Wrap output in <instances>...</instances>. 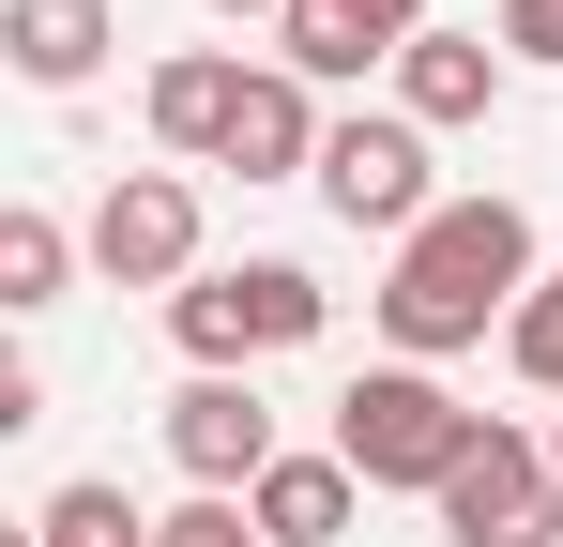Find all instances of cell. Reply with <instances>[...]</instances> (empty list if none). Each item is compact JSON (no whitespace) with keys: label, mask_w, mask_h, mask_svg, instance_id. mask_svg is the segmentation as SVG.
Wrapping results in <instances>:
<instances>
[{"label":"cell","mask_w":563,"mask_h":547,"mask_svg":"<svg viewBox=\"0 0 563 547\" xmlns=\"http://www.w3.org/2000/svg\"><path fill=\"white\" fill-rule=\"evenodd\" d=\"M275 62H289L305 91H351V77L380 62V46L351 31V15H320V0H289V15H275ZM380 77H396V62H380Z\"/></svg>","instance_id":"cell-14"},{"label":"cell","mask_w":563,"mask_h":547,"mask_svg":"<svg viewBox=\"0 0 563 547\" xmlns=\"http://www.w3.org/2000/svg\"><path fill=\"white\" fill-rule=\"evenodd\" d=\"M320 15H351V31H366L380 62H396V46H411V31H427V0H320Z\"/></svg>","instance_id":"cell-19"},{"label":"cell","mask_w":563,"mask_h":547,"mask_svg":"<svg viewBox=\"0 0 563 547\" xmlns=\"http://www.w3.org/2000/svg\"><path fill=\"white\" fill-rule=\"evenodd\" d=\"M168 456H184V487L244 502V487L289 456L275 442V395H260V380H184V395H168Z\"/></svg>","instance_id":"cell-7"},{"label":"cell","mask_w":563,"mask_h":547,"mask_svg":"<svg viewBox=\"0 0 563 547\" xmlns=\"http://www.w3.org/2000/svg\"><path fill=\"white\" fill-rule=\"evenodd\" d=\"M213 15H289V0H213Z\"/></svg>","instance_id":"cell-20"},{"label":"cell","mask_w":563,"mask_h":547,"mask_svg":"<svg viewBox=\"0 0 563 547\" xmlns=\"http://www.w3.org/2000/svg\"><path fill=\"white\" fill-rule=\"evenodd\" d=\"M153 547H275V533H260V502H213V487H198V502L153 517Z\"/></svg>","instance_id":"cell-17"},{"label":"cell","mask_w":563,"mask_h":547,"mask_svg":"<svg viewBox=\"0 0 563 547\" xmlns=\"http://www.w3.org/2000/svg\"><path fill=\"white\" fill-rule=\"evenodd\" d=\"M92 274L184 304L198 274H213V259H198V182H184V168H122V182L92 198Z\"/></svg>","instance_id":"cell-5"},{"label":"cell","mask_w":563,"mask_h":547,"mask_svg":"<svg viewBox=\"0 0 563 547\" xmlns=\"http://www.w3.org/2000/svg\"><path fill=\"white\" fill-rule=\"evenodd\" d=\"M107 46H122V15H107V0H0V62H15L31 91H92Z\"/></svg>","instance_id":"cell-10"},{"label":"cell","mask_w":563,"mask_h":547,"mask_svg":"<svg viewBox=\"0 0 563 547\" xmlns=\"http://www.w3.org/2000/svg\"><path fill=\"white\" fill-rule=\"evenodd\" d=\"M244 502H260V533H275V547H335V533H351V502H366V471L320 442V456H275Z\"/></svg>","instance_id":"cell-12"},{"label":"cell","mask_w":563,"mask_h":547,"mask_svg":"<svg viewBox=\"0 0 563 547\" xmlns=\"http://www.w3.org/2000/svg\"><path fill=\"white\" fill-rule=\"evenodd\" d=\"M320 137H335L320 91L289 77V62H260V77H244V122H229V168L244 182H320Z\"/></svg>","instance_id":"cell-11"},{"label":"cell","mask_w":563,"mask_h":547,"mask_svg":"<svg viewBox=\"0 0 563 547\" xmlns=\"http://www.w3.org/2000/svg\"><path fill=\"white\" fill-rule=\"evenodd\" d=\"M472 442H487V411H457V395H442V365H366V380L335 395V456L366 471V502H380V487L442 502Z\"/></svg>","instance_id":"cell-2"},{"label":"cell","mask_w":563,"mask_h":547,"mask_svg":"<svg viewBox=\"0 0 563 547\" xmlns=\"http://www.w3.org/2000/svg\"><path fill=\"white\" fill-rule=\"evenodd\" d=\"M320 198H335V228H380V244H411V228L442 213V182H427V122H396V107H351V122L320 137Z\"/></svg>","instance_id":"cell-4"},{"label":"cell","mask_w":563,"mask_h":547,"mask_svg":"<svg viewBox=\"0 0 563 547\" xmlns=\"http://www.w3.org/2000/svg\"><path fill=\"white\" fill-rule=\"evenodd\" d=\"M62 274H77V228L15 198V213H0V304H15V320H46V304H62Z\"/></svg>","instance_id":"cell-13"},{"label":"cell","mask_w":563,"mask_h":547,"mask_svg":"<svg viewBox=\"0 0 563 547\" xmlns=\"http://www.w3.org/2000/svg\"><path fill=\"white\" fill-rule=\"evenodd\" d=\"M442 547H563V471H549V442H518V426L487 411V442H472L457 487H442Z\"/></svg>","instance_id":"cell-6"},{"label":"cell","mask_w":563,"mask_h":547,"mask_svg":"<svg viewBox=\"0 0 563 547\" xmlns=\"http://www.w3.org/2000/svg\"><path fill=\"white\" fill-rule=\"evenodd\" d=\"M320 320H335V289H320L305 259H229V274H198L184 304H168V335H184L198 380H260V365L305 350Z\"/></svg>","instance_id":"cell-3"},{"label":"cell","mask_w":563,"mask_h":547,"mask_svg":"<svg viewBox=\"0 0 563 547\" xmlns=\"http://www.w3.org/2000/svg\"><path fill=\"white\" fill-rule=\"evenodd\" d=\"M503 350H518V380H533V395H563V274H533V304L503 320Z\"/></svg>","instance_id":"cell-16"},{"label":"cell","mask_w":563,"mask_h":547,"mask_svg":"<svg viewBox=\"0 0 563 547\" xmlns=\"http://www.w3.org/2000/svg\"><path fill=\"white\" fill-rule=\"evenodd\" d=\"M487 107H503V46H487V31H411V46H396V122L457 137Z\"/></svg>","instance_id":"cell-8"},{"label":"cell","mask_w":563,"mask_h":547,"mask_svg":"<svg viewBox=\"0 0 563 547\" xmlns=\"http://www.w3.org/2000/svg\"><path fill=\"white\" fill-rule=\"evenodd\" d=\"M503 62H533V77H563V0H503Z\"/></svg>","instance_id":"cell-18"},{"label":"cell","mask_w":563,"mask_h":547,"mask_svg":"<svg viewBox=\"0 0 563 547\" xmlns=\"http://www.w3.org/2000/svg\"><path fill=\"white\" fill-rule=\"evenodd\" d=\"M244 46H184V62H153V137L184 153V168H229V122H244Z\"/></svg>","instance_id":"cell-9"},{"label":"cell","mask_w":563,"mask_h":547,"mask_svg":"<svg viewBox=\"0 0 563 547\" xmlns=\"http://www.w3.org/2000/svg\"><path fill=\"white\" fill-rule=\"evenodd\" d=\"M46 547H153V517L107 487V471H77V487H46V517H31Z\"/></svg>","instance_id":"cell-15"},{"label":"cell","mask_w":563,"mask_h":547,"mask_svg":"<svg viewBox=\"0 0 563 547\" xmlns=\"http://www.w3.org/2000/svg\"><path fill=\"white\" fill-rule=\"evenodd\" d=\"M533 274L549 259H533V213L518 198H442L366 304H380V335H396V365H457V350H487V320L533 304Z\"/></svg>","instance_id":"cell-1"},{"label":"cell","mask_w":563,"mask_h":547,"mask_svg":"<svg viewBox=\"0 0 563 547\" xmlns=\"http://www.w3.org/2000/svg\"><path fill=\"white\" fill-rule=\"evenodd\" d=\"M549 471H563V426H549Z\"/></svg>","instance_id":"cell-21"}]
</instances>
